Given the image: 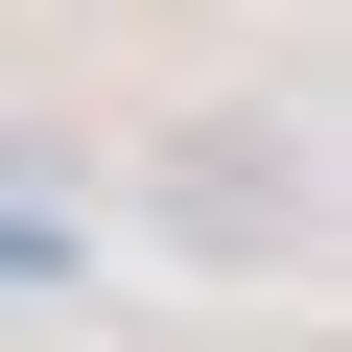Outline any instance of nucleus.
<instances>
[{
  "label": "nucleus",
  "instance_id": "obj_1",
  "mask_svg": "<svg viewBox=\"0 0 352 352\" xmlns=\"http://www.w3.org/2000/svg\"><path fill=\"white\" fill-rule=\"evenodd\" d=\"M164 212H188L212 258H235V235H305V141H282V118H212L188 164H164Z\"/></svg>",
  "mask_w": 352,
  "mask_h": 352
}]
</instances>
